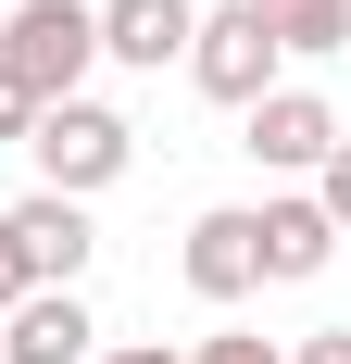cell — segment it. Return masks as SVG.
I'll return each mask as SVG.
<instances>
[{"instance_id": "30bf717a", "label": "cell", "mask_w": 351, "mask_h": 364, "mask_svg": "<svg viewBox=\"0 0 351 364\" xmlns=\"http://www.w3.org/2000/svg\"><path fill=\"white\" fill-rule=\"evenodd\" d=\"M276 50H351V0H251Z\"/></svg>"}, {"instance_id": "8992f818", "label": "cell", "mask_w": 351, "mask_h": 364, "mask_svg": "<svg viewBox=\"0 0 351 364\" xmlns=\"http://www.w3.org/2000/svg\"><path fill=\"white\" fill-rule=\"evenodd\" d=\"M101 13V63H139V75H163V63H188V0H88Z\"/></svg>"}, {"instance_id": "ba28073f", "label": "cell", "mask_w": 351, "mask_h": 364, "mask_svg": "<svg viewBox=\"0 0 351 364\" xmlns=\"http://www.w3.org/2000/svg\"><path fill=\"white\" fill-rule=\"evenodd\" d=\"M188 289H201V301H239V289H264L251 214H201V226H188Z\"/></svg>"}, {"instance_id": "3957f363", "label": "cell", "mask_w": 351, "mask_h": 364, "mask_svg": "<svg viewBox=\"0 0 351 364\" xmlns=\"http://www.w3.org/2000/svg\"><path fill=\"white\" fill-rule=\"evenodd\" d=\"M188 75H201L213 101H264V88H276V38H264V13H251V0H226V13H201V26H188Z\"/></svg>"}, {"instance_id": "5b68a950", "label": "cell", "mask_w": 351, "mask_h": 364, "mask_svg": "<svg viewBox=\"0 0 351 364\" xmlns=\"http://www.w3.org/2000/svg\"><path fill=\"white\" fill-rule=\"evenodd\" d=\"M239 151H251V164H276V176H314L326 151H339V113H326L314 88H264V101L239 113Z\"/></svg>"}, {"instance_id": "277c9868", "label": "cell", "mask_w": 351, "mask_h": 364, "mask_svg": "<svg viewBox=\"0 0 351 364\" xmlns=\"http://www.w3.org/2000/svg\"><path fill=\"white\" fill-rule=\"evenodd\" d=\"M0 226H13V252H26V289H75V277H88V252H101L88 201H63V188H26Z\"/></svg>"}, {"instance_id": "7a4b0ae2", "label": "cell", "mask_w": 351, "mask_h": 364, "mask_svg": "<svg viewBox=\"0 0 351 364\" xmlns=\"http://www.w3.org/2000/svg\"><path fill=\"white\" fill-rule=\"evenodd\" d=\"M26 151H38V188H63V201H88V188H113V176H126V151H139V126H126L113 101H88V88H75V101H50V113L26 126Z\"/></svg>"}, {"instance_id": "9a60e30c", "label": "cell", "mask_w": 351, "mask_h": 364, "mask_svg": "<svg viewBox=\"0 0 351 364\" xmlns=\"http://www.w3.org/2000/svg\"><path fill=\"white\" fill-rule=\"evenodd\" d=\"M26 301V252H13V226H0V314Z\"/></svg>"}, {"instance_id": "4fadbf2b", "label": "cell", "mask_w": 351, "mask_h": 364, "mask_svg": "<svg viewBox=\"0 0 351 364\" xmlns=\"http://www.w3.org/2000/svg\"><path fill=\"white\" fill-rule=\"evenodd\" d=\"M26 126H38V101H26V88H13V75H0V151L26 139Z\"/></svg>"}, {"instance_id": "7c38bea8", "label": "cell", "mask_w": 351, "mask_h": 364, "mask_svg": "<svg viewBox=\"0 0 351 364\" xmlns=\"http://www.w3.org/2000/svg\"><path fill=\"white\" fill-rule=\"evenodd\" d=\"M188 364H288V352H276V339H251V327H226V339H201Z\"/></svg>"}, {"instance_id": "9c48e42d", "label": "cell", "mask_w": 351, "mask_h": 364, "mask_svg": "<svg viewBox=\"0 0 351 364\" xmlns=\"http://www.w3.org/2000/svg\"><path fill=\"white\" fill-rule=\"evenodd\" d=\"M251 252H264V277H326L339 226H326L314 201H264V214H251Z\"/></svg>"}, {"instance_id": "5bb4252c", "label": "cell", "mask_w": 351, "mask_h": 364, "mask_svg": "<svg viewBox=\"0 0 351 364\" xmlns=\"http://www.w3.org/2000/svg\"><path fill=\"white\" fill-rule=\"evenodd\" d=\"M288 364H351V327H314V339H301Z\"/></svg>"}, {"instance_id": "52a82bcc", "label": "cell", "mask_w": 351, "mask_h": 364, "mask_svg": "<svg viewBox=\"0 0 351 364\" xmlns=\"http://www.w3.org/2000/svg\"><path fill=\"white\" fill-rule=\"evenodd\" d=\"M88 301L75 289H26L13 314H0V364H88Z\"/></svg>"}, {"instance_id": "6da1fadb", "label": "cell", "mask_w": 351, "mask_h": 364, "mask_svg": "<svg viewBox=\"0 0 351 364\" xmlns=\"http://www.w3.org/2000/svg\"><path fill=\"white\" fill-rule=\"evenodd\" d=\"M88 63H101V13H88V0H13V26H0V75H13L38 113L75 101Z\"/></svg>"}, {"instance_id": "2e32d148", "label": "cell", "mask_w": 351, "mask_h": 364, "mask_svg": "<svg viewBox=\"0 0 351 364\" xmlns=\"http://www.w3.org/2000/svg\"><path fill=\"white\" fill-rule=\"evenodd\" d=\"M88 364H188V352H163V339H139V352H88Z\"/></svg>"}, {"instance_id": "8fae6325", "label": "cell", "mask_w": 351, "mask_h": 364, "mask_svg": "<svg viewBox=\"0 0 351 364\" xmlns=\"http://www.w3.org/2000/svg\"><path fill=\"white\" fill-rule=\"evenodd\" d=\"M314 214H326V226H339V239H351V139H339V151H326V164H314Z\"/></svg>"}]
</instances>
